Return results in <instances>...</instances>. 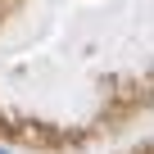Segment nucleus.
<instances>
[{
  "instance_id": "obj_1",
  "label": "nucleus",
  "mask_w": 154,
  "mask_h": 154,
  "mask_svg": "<svg viewBox=\"0 0 154 154\" xmlns=\"http://www.w3.org/2000/svg\"><path fill=\"white\" fill-rule=\"evenodd\" d=\"M0 154H9V149H5V145H0Z\"/></svg>"
}]
</instances>
